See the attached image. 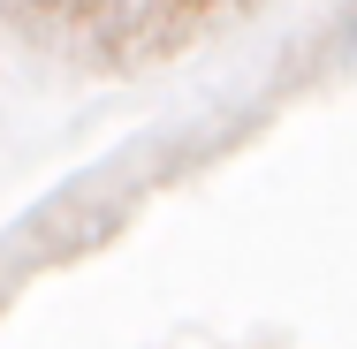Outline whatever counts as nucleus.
I'll return each mask as SVG.
<instances>
[{
  "label": "nucleus",
  "mask_w": 357,
  "mask_h": 349,
  "mask_svg": "<svg viewBox=\"0 0 357 349\" xmlns=\"http://www.w3.org/2000/svg\"><path fill=\"white\" fill-rule=\"evenodd\" d=\"M31 8H38V0H31Z\"/></svg>",
  "instance_id": "1"
}]
</instances>
